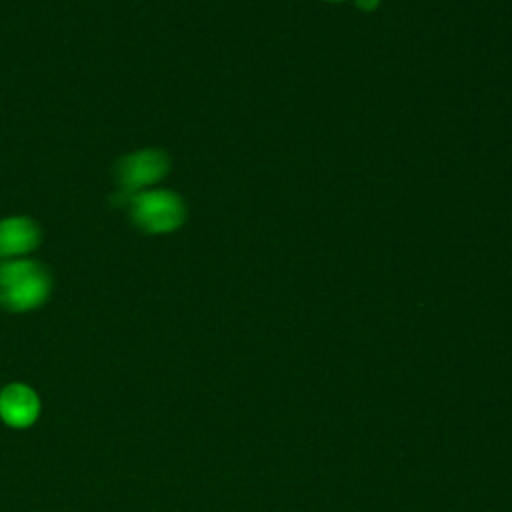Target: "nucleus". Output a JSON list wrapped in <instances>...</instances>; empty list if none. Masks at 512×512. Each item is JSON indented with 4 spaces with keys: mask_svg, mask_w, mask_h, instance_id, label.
I'll return each instance as SVG.
<instances>
[{
    "mask_svg": "<svg viewBox=\"0 0 512 512\" xmlns=\"http://www.w3.org/2000/svg\"><path fill=\"white\" fill-rule=\"evenodd\" d=\"M42 240L40 228L32 218L10 216L0 220V258L14 260L34 252Z\"/></svg>",
    "mask_w": 512,
    "mask_h": 512,
    "instance_id": "39448f33",
    "label": "nucleus"
},
{
    "mask_svg": "<svg viewBox=\"0 0 512 512\" xmlns=\"http://www.w3.org/2000/svg\"><path fill=\"white\" fill-rule=\"evenodd\" d=\"M132 222L148 234H166L186 220V206L172 190H144L126 200Z\"/></svg>",
    "mask_w": 512,
    "mask_h": 512,
    "instance_id": "f03ea898",
    "label": "nucleus"
},
{
    "mask_svg": "<svg viewBox=\"0 0 512 512\" xmlns=\"http://www.w3.org/2000/svg\"><path fill=\"white\" fill-rule=\"evenodd\" d=\"M354 2H356V6L362 8V10H374V8H378V4H380V0H354Z\"/></svg>",
    "mask_w": 512,
    "mask_h": 512,
    "instance_id": "423d86ee",
    "label": "nucleus"
},
{
    "mask_svg": "<svg viewBox=\"0 0 512 512\" xmlns=\"http://www.w3.org/2000/svg\"><path fill=\"white\" fill-rule=\"evenodd\" d=\"M328 2H340V0H328Z\"/></svg>",
    "mask_w": 512,
    "mask_h": 512,
    "instance_id": "0eeeda50",
    "label": "nucleus"
},
{
    "mask_svg": "<svg viewBox=\"0 0 512 512\" xmlns=\"http://www.w3.org/2000/svg\"><path fill=\"white\" fill-rule=\"evenodd\" d=\"M170 170V158L166 152L148 148L122 156L114 166V176L118 182V194L114 202H126L130 196L144 192L148 186L160 182Z\"/></svg>",
    "mask_w": 512,
    "mask_h": 512,
    "instance_id": "7ed1b4c3",
    "label": "nucleus"
},
{
    "mask_svg": "<svg viewBox=\"0 0 512 512\" xmlns=\"http://www.w3.org/2000/svg\"><path fill=\"white\" fill-rule=\"evenodd\" d=\"M50 294V274L34 260L0 262V308L8 312H28L46 302Z\"/></svg>",
    "mask_w": 512,
    "mask_h": 512,
    "instance_id": "f257e3e1",
    "label": "nucleus"
},
{
    "mask_svg": "<svg viewBox=\"0 0 512 512\" xmlns=\"http://www.w3.org/2000/svg\"><path fill=\"white\" fill-rule=\"evenodd\" d=\"M40 416L38 394L22 382L6 384L0 390V418L10 428H28Z\"/></svg>",
    "mask_w": 512,
    "mask_h": 512,
    "instance_id": "20e7f679",
    "label": "nucleus"
}]
</instances>
